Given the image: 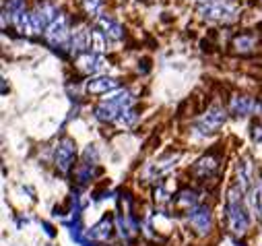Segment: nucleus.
<instances>
[{
  "label": "nucleus",
  "mask_w": 262,
  "mask_h": 246,
  "mask_svg": "<svg viewBox=\"0 0 262 246\" xmlns=\"http://www.w3.org/2000/svg\"><path fill=\"white\" fill-rule=\"evenodd\" d=\"M244 191L237 187H231L227 191V203H225V213H227V225L235 236H244L248 232V211H246V201H244Z\"/></svg>",
  "instance_id": "obj_1"
},
{
  "label": "nucleus",
  "mask_w": 262,
  "mask_h": 246,
  "mask_svg": "<svg viewBox=\"0 0 262 246\" xmlns=\"http://www.w3.org/2000/svg\"><path fill=\"white\" fill-rule=\"evenodd\" d=\"M133 104H135L133 93L126 91V89H124V91H118L116 95L103 99V101L95 108V118L101 120V122H116V118H118L124 110L133 108Z\"/></svg>",
  "instance_id": "obj_2"
},
{
  "label": "nucleus",
  "mask_w": 262,
  "mask_h": 246,
  "mask_svg": "<svg viewBox=\"0 0 262 246\" xmlns=\"http://www.w3.org/2000/svg\"><path fill=\"white\" fill-rule=\"evenodd\" d=\"M199 15L207 21H217V23H233L237 21V9L227 3V0H207L199 7Z\"/></svg>",
  "instance_id": "obj_3"
},
{
  "label": "nucleus",
  "mask_w": 262,
  "mask_h": 246,
  "mask_svg": "<svg viewBox=\"0 0 262 246\" xmlns=\"http://www.w3.org/2000/svg\"><path fill=\"white\" fill-rule=\"evenodd\" d=\"M54 163L62 174H69L77 163V143L71 137H64L58 141L54 151Z\"/></svg>",
  "instance_id": "obj_4"
},
{
  "label": "nucleus",
  "mask_w": 262,
  "mask_h": 246,
  "mask_svg": "<svg viewBox=\"0 0 262 246\" xmlns=\"http://www.w3.org/2000/svg\"><path fill=\"white\" fill-rule=\"evenodd\" d=\"M43 35H46V42H48L52 48H56V50H60V48H71L69 21H67V17H64V15H58L56 21L43 31Z\"/></svg>",
  "instance_id": "obj_5"
},
{
  "label": "nucleus",
  "mask_w": 262,
  "mask_h": 246,
  "mask_svg": "<svg viewBox=\"0 0 262 246\" xmlns=\"http://www.w3.org/2000/svg\"><path fill=\"white\" fill-rule=\"evenodd\" d=\"M225 120H227V112L221 106H213L196 120V131L201 135H213L225 125Z\"/></svg>",
  "instance_id": "obj_6"
},
{
  "label": "nucleus",
  "mask_w": 262,
  "mask_h": 246,
  "mask_svg": "<svg viewBox=\"0 0 262 246\" xmlns=\"http://www.w3.org/2000/svg\"><path fill=\"white\" fill-rule=\"evenodd\" d=\"M58 9L52 5V3H39L33 11H31V29H33V35L35 33H41L46 31L58 17Z\"/></svg>",
  "instance_id": "obj_7"
},
{
  "label": "nucleus",
  "mask_w": 262,
  "mask_h": 246,
  "mask_svg": "<svg viewBox=\"0 0 262 246\" xmlns=\"http://www.w3.org/2000/svg\"><path fill=\"white\" fill-rule=\"evenodd\" d=\"M107 67H110V63L97 52H85L77 58V69L83 75H89V77H95V75L103 73Z\"/></svg>",
  "instance_id": "obj_8"
},
{
  "label": "nucleus",
  "mask_w": 262,
  "mask_h": 246,
  "mask_svg": "<svg viewBox=\"0 0 262 246\" xmlns=\"http://www.w3.org/2000/svg\"><path fill=\"white\" fill-rule=\"evenodd\" d=\"M188 223L192 225V230H194L196 234H201V236L209 234L211 228H213V213H211V207L201 205V207L192 209V211L188 213Z\"/></svg>",
  "instance_id": "obj_9"
},
{
  "label": "nucleus",
  "mask_w": 262,
  "mask_h": 246,
  "mask_svg": "<svg viewBox=\"0 0 262 246\" xmlns=\"http://www.w3.org/2000/svg\"><path fill=\"white\" fill-rule=\"evenodd\" d=\"M229 112L233 116H252L262 112V104L256 97H248V95H237L231 99L229 104Z\"/></svg>",
  "instance_id": "obj_10"
},
{
  "label": "nucleus",
  "mask_w": 262,
  "mask_h": 246,
  "mask_svg": "<svg viewBox=\"0 0 262 246\" xmlns=\"http://www.w3.org/2000/svg\"><path fill=\"white\" fill-rule=\"evenodd\" d=\"M118 87H120V81L114 77H91L87 81V93H91V95L110 93V91H116Z\"/></svg>",
  "instance_id": "obj_11"
},
{
  "label": "nucleus",
  "mask_w": 262,
  "mask_h": 246,
  "mask_svg": "<svg viewBox=\"0 0 262 246\" xmlns=\"http://www.w3.org/2000/svg\"><path fill=\"white\" fill-rule=\"evenodd\" d=\"M112 230H114L112 219H110V217H103L99 223H95V225L87 232V236H89L91 240H95V242H107V240L112 238Z\"/></svg>",
  "instance_id": "obj_12"
},
{
  "label": "nucleus",
  "mask_w": 262,
  "mask_h": 246,
  "mask_svg": "<svg viewBox=\"0 0 262 246\" xmlns=\"http://www.w3.org/2000/svg\"><path fill=\"white\" fill-rule=\"evenodd\" d=\"M217 159L213 157V155H207V157H203V159H199L194 163V168H192V174L194 176H199V178H209L215 170H217Z\"/></svg>",
  "instance_id": "obj_13"
},
{
  "label": "nucleus",
  "mask_w": 262,
  "mask_h": 246,
  "mask_svg": "<svg viewBox=\"0 0 262 246\" xmlns=\"http://www.w3.org/2000/svg\"><path fill=\"white\" fill-rule=\"evenodd\" d=\"M99 27L103 29V33L110 39H122L124 37V27L118 21H114L112 17H99Z\"/></svg>",
  "instance_id": "obj_14"
},
{
  "label": "nucleus",
  "mask_w": 262,
  "mask_h": 246,
  "mask_svg": "<svg viewBox=\"0 0 262 246\" xmlns=\"http://www.w3.org/2000/svg\"><path fill=\"white\" fill-rule=\"evenodd\" d=\"M256 44H258V39H256L254 33H242V35H237V37L233 39L231 46H233V50H235L237 54H250V52H254Z\"/></svg>",
  "instance_id": "obj_15"
},
{
  "label": "nucleus",
  "mask_w": 262,
  "mask_h": 246,
  "mask_svg": "<svg viewBox=\"0 0 262 246\" xmlns=\"http://www.w3.org/2000/svg\"><path fill=\"white\" fill-rule=\"evenodd\" d=\"M176 207L178 209H182V211H192V209H196V193L194 191H182V193H178V197H176Z\"/></svg>",
  "instance_id": "obj_16"
},
{
  "label": "nucleus",
  "mask_w": 262,
  "mask_h": 246,
  "mask_svg": "<svg viewBox=\"0 0 262 246\" xmlns=\"http://www.w3.org/2000/svg\"><path fill=\"white\" fill-rule=\"evenodd\" d=\"M137 122H139V112H137L135 108L124 110V112L116 118V125H118L120 129H130V127H135Z\"/></svg>",
  "instance_id": "obj_17"
},
{
  "label": "nucleus",
  "mask_w": 262,
  "mask_h": 246,
  "mask_svg": "<svg viewBox=\"0 0 262 246\" xmlns=\"http://www.w3.org/2000/svg\"><path fill=\"white\" fill-rule=\"evenodd\" d=\"M101 0H83V9L87 11V15H91V17H95V15H99V11H101Z\"/></svg>",
  "instance_id": "obj_18"
},
{
  "label": "nucleus",
  "mask_w": 262,
  "mask_h": 246,
  "mask_svg": "<svg viewBox=\"0 0 262 246\" xmlns=\"http://www.w3.org/2000/svg\"><path fill=\"white\" fill-rule=\"evenodd\" d=\"M254 139L262 141V127H254Z\"/></svg>",
  "instance_id": "obj_19"
}]
</instances>
